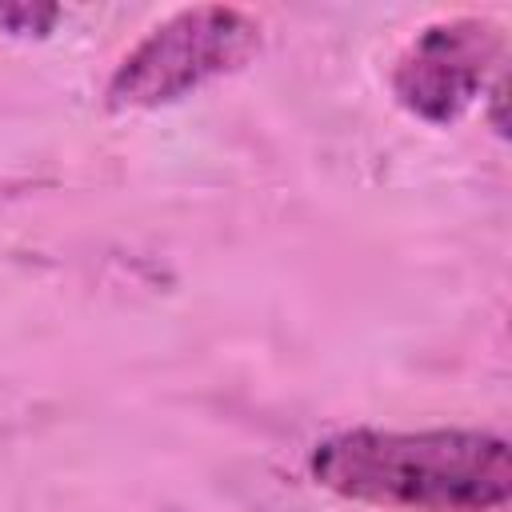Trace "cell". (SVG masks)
Segmentation results:
<instances>
[{"label":"cell","instance_id":"3957f363","mask_svg":"<svg viewBox=\"0 0 512 512\" xmlns=\"http://www.w3.org/2000/svg\"><path fill=\"white\" fill-rule=\"evenodd\" d=\"M504 52L500 28L480 16H452L420 28L392 68V96L424 124L460 120Z\"/></svg>","mask_w":512,"mask_h":512},{"label":"cell","instance_id":"6da1fadb","mask_svg":"<svg viewBox=\"0 0 512 512\" xmlns=\"http://www.w3.org/2000/svg\"><path fill=\"white\" fill-rule=\"evenodd\" d=\"M308 472L332 496L400 512H496L512 496L508 440L480 428H348L312 448Z\"/></svg>","mask_w":512,"mask_h":512},{"label":"cell","instance_id":"277c9868","mask_svg":"<svg viewBox=\"0 0 512 512\" xmlns=\"http://www.w3.org/2000/svg\"><path fill=\"white\" fill-rule=\"evenodd\" d=\"M60 20L56 4H36V0H12L0 4V28L12 36H48Z\"/></svg>","mask_w":512,"mask_h":512},{"label":"cell","instance_id":"7a4b0ae2","mask_svg":"<svg viewBox=\"0 0 512 512\" xmlns=\"http://www.w3.org/2000/svg\"><path fill=\"white\" fill-rule=\"evenodd\" d=\"M260 52V20L244 8L200 4L160 20L112 72L104 104L112 112L164 108L196 88L244 68Z\"/></svg>","mask_w":512,"mask_h":512}]
</instances>
